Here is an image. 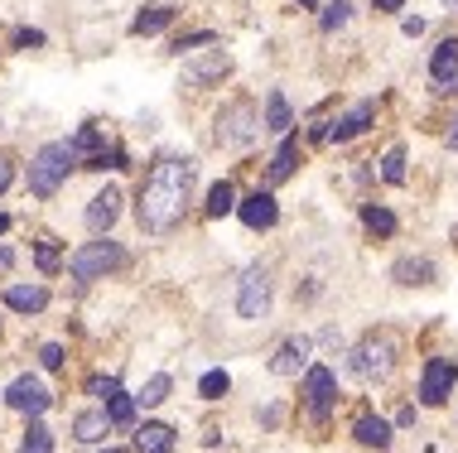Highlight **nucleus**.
Instances as JSON below:
<instances>
[{
  "mask_svg": "<svg viewBox=\"0 0 458 453\" xmlns=\"http://www.w3.org/2000/svg\"><path fill=\"white\" fill-rule=\"evenodd\" d=\"M193 159H155V169L145 174L140 193H135V222L140 231H150V237H169L183 213H189V193H193Z\"/></svg>",
  "mask_w": 458,
  "mask_h": 453,
  "instance_id": "obj_1",
  "label": "nucleus"
},
{
  "mask_svg": "<svg viewBox=\"0 0 458 453\" xmlns=\"http://www.w3.org/2000/svg\"><path fill=\"white\" fill-rule=\"evenodd\" d=\"M395 362H401V338H395L391 328H371V333H367V338L348 352L352 376H357V382H367V386L391 382Z\"/></svg>",
  "mask_w": 458,
  "mask_h": 453,
  "instance_id": "obj_2",
  "label": "nucleus"
},
{
  "mask_svg": "<svg viewBox=\"0 0 458 453\" xmlns=\"http://www.w3.org/2000/svg\"><path fill=\"white\" fill-rule=\"evenodd\" d=\"M72 169H78V155H72L68 140L39 145V155L30 159V193H34V198H54Z\"/></svg>",
  "mask_w": 458,
  "mask_h": 453,
  "instance_id": "obj_3",
  "label": "nucleus"
},
{
  "mask_svg": "<svg viewBox=\"0 0 458 453\" xmlns=\"http://www.w3.org/2000/svg\"><path fill=\"white\" fill-rule=\"evenodd\" d=\"M126 247L121 241H88V247H78L68 256V275L78 280V285H92V280H106L116 271H126Z\"/></svg>",
  "mask_w": 458,
  "mask_h": 453,
  "instance_id": "obj_4",
  "label": "nucleus"
},
{
  "mask_svg": "<svg viewBox=\"0 0 458 453\" xmlns=\"http://www.w3.org/2000/svg\"><path fill=\"white\" fill-rule=\"evenodd\" d=\"M261 112H256V102H246V96H237V102H227L217 112V145L222 150H251L256 136H261Z\"/></svg>",
  "mask_w": 458,
  "mask_h": 453,
  "instance_id": "obj_5",
  "label": "nucleus"
},
{
  "mask_svg": "<svg viewBox=\"0 0 458 453\" xmlns=\"http://www.w3.org/2000/svg\"><path fill=\"white\" fill-rule=\"evenodd\" d=\"M270 304H276V280H270L266 265H246L237 280V314L246 323H266Z\"/></svg>",
  "mask_w": 458,
  "mask_h": 453,
  "instance_id": "obj_6",
  "label": "nucleus"
},
{
  "mask_svg": "<svg viewBox=\"0 0 458 453\" xmlns=\"http://www.w3.org/2000/svg\"><path fill=\"white\" fill-rule=\"evenodd\" d=\"M300 396H304V410H309V420L314 424H328V415L333 406H338V376L328 372V366H309L304 372V386H300Z\"/></svg>",
  "mask_w": 458,
  "mask_h": 453,
  "instance_id": "obj_7",
  "label": "nucleus"
},
{
  "mask_svg": "<svg viewBox=\"0 0 458 453\" xmlns=\"http://www.w3.org/2000/svg\"><path fill=\"white\" fill-rule=\"evenodd\" d=\"M5 406L15 415H24V420H39V415L54 406V396H48V386L39 376H15V382L5 386Z\"/></svg>",
  "mask_w": 458,
  "mask_h": 453,
  "instance_id": "obj_8",
  "label": "nucleus"
},
{
  "mask_svg": "<svg viewBox=\"0 0 458 453\" xmlns=\"http://www.w3.org/2000/svg\"><path fill=\"white\" fill-rule=\"evenodd\" d=\"M458 386V362L454 357H429L425 372H420V400L425 406H444Z\"/></svg>",
  "mask_w": 458,
  "mask_h": 453,
  "instance_id": "obj_9",
  "label": "nucleus"
},
{
  "mask_svg": "<svg viewBox=\"0 0 458 453\" xmlns=\"http://www.w3.org/2000/svg\"><path fill=\"white\" fill-rule=\"evenodd\" d=\"M371 121H377V102H352L338 121L318 126L314 140H318V145H328V140H338V145H343V140H357V136H362V130L371 126Z\"/></svg>",
  "mask_w": 458,
  "mask_h": 453,
  "instance_id": "obj_10",
  "label": "nucleus"
},
{
  "mask_svg": "<svg viewBox=\"0 0 458 453\" xmlns=\"http://www.w3.org/2000/svg\"><path fill=\"white\" fill-rule=\"evenodd\" d=\"M232 72V54L227 48H208V54H198L183 63V88H213Z\"/></svg>",
  "mask_w": 458,
  "mask_h": 453,
  "instance_id": "obj_11",
  "label": "nucleus"
},
{
  "mask_svg": "<svg viewBox=\"0 0 458 453\" xmlns=\"http://www.w3.org/2000/svg\"><path fill=\"white\" fill-rule=\"evenodd\" d=\"M309 352H314V342H309L304 333H294V338H284L276 352H270V376H300L309 372Z\"/></svg>",
  "mask_w": 458,
  "mask_h": 453,
  "instance_id": "obj_12",
  "label": "nucleus"
},
{
  "mask_svg": "<svg viewBox=\"0 0 458 453\" xmlns=\"http://www.w3.org/2000/svg\"><path fill=\"white\" fill-rule=\"evenodd\" d=\"M237 217H242V222L251 227V231H270V227L280 222V203H276V193H261V189L246 193V198L237 203Z\"/></svg>",
  "mask_w": 458,
  "mask_h": 453,
  "instance_id": "obj_13",
  "label": "nucleus"
},
{
  "mask_svg": "<svg viewBox=\"0 0 458 453\" xmlns=\"http://www.w3.org/2000/svg\"><path fill=\"white\" fill-rule=\"evenodd\" d=\"M391 280H395V285H405V289H425V285H435V280H439V271H435L429 256H401V261L391 265Z\"/></svg>",
  "mask_w": 458,
  "mask_h": 453,
  "instance_id": "obj_14",
  "label": "nucleus"
},
{
  "mask_svg": "<svg viewBox=\"0 0 458 453\" xmlns=\"http://www.w3.org/2000/svg\"><path fill=\"white\" fill-rule=\"evenodd\" d=\"M121 203H126V198H121V189H111V183H106L102 193H92V203H88V227L97 231V237L116 227V217H121Z\"/></svg>",
  "mask_w": 458,
  "mask_h": 453,
  "instance_id": "obj_15",
  "label": "nucleus"
},
{
  "mask_svg": "<svg viewBox=\"0 0 458 453\" xmlns=\"http://www.w3.org/2000/svg\"><path fill=\"white\" fill-rule=\"evenodd\" d=\"M352 439L362 449H391L395 434H391V424L381 420V415H357V420H352Z\"/></svg>",
  "mask_w": 458,
  "mask_h": 453,
  "instance_id": "obj_16",
  "label": "nucleus"
},
{
  "mask_svg": "<svg viewBox=\"0 0 458 453\" xmlns=\"http://www.w3.org/2000/svg\"><path fill=\"white\" fill-rule=\"evenodd\" d=\"M5 309H15V314H44L48 309V289L44 285H5Z\"/></svg>",
  "mask_w": 458,
  "mask_h": 453,
  "instance_id": "obj_17",
  "label": "nucleus"
},
{
  "mask_svg": "<svg viewBox=\"0 0 458 453\" xmlns=\"http://www.w3.org/2000/svg\"><path fill=\"white\" fill-rule=\"evenodd\" d=\"M294 164H300V136H290V130H284L280 150L270 155V169H266V179H270V183H284V179L294 174Z\"/></svg>",
  "mask_w": 458,
  "mask_h": 453,
  "instance_id": "obj_18",
  "label": "nucleus"
},
{
  "mask_svg": "<svg viewBox=\"0 0 458 453\" xmlns=\"http://www.w3.org/2000/svg\"><path fill=\"white\" fill-rule=\"evenodd\" d=\"M106 430H111V415L106 410H82L78 420H72V439H78V444H102Z\"/></svg>",
  "mask_w": 458,
  "mask_h": 453,
  "instance_id": "obj_19",
  "label": "nucleus"
},
{
  "mask_svg": "<svg viewBox=\"0 0 458 453\" xmlns=\"http://www.w3.org/2000/svg\"><path fill=\"white\" fill-rule=\"evenodd\" d=\"M429 78H435L439 88L458 78V39H444L435 54H429Z\"/></svg>",
  "mask_w": 458,
  "mask_h": 453,
  "instance_id": "obj_20",
  "label": "nucleus"
},
{
  "mask_svg": "<svg viewBox=\"0 0 458 453\" xmlns=\"http://www.w3.org/2000/svg\"><path fill=\"white\" fill-rule=\"evenodd\" d=\"M135 449L140 453H174V430H169V424H140V430H135Z\"/></svg>",
  "mask_w": 458,
  "mask_h": 453,
  "instance_id": "obj_21",
  "label": "nucleus"
},
{
  "mask_svg": "<svg viewBox=\"0 0 458 453\" xmlns=\"http://www.w3.org/2000/svg\"><path fill=\"white\" fill-rule=\"evenodd\" d=\"M174 24V5H150V10H140V15L131 20V34H159V29H169Z\"/></svg>",
  "mask_w": 458,
  "mask_h": 453,
  "instance_id": "obj_22",
  "label": "nucleus"
},
{
  "mask_svg": "<svg viewBox=\"0 0 458 453\" xmlns=\"http://www.w3.org/2000/svg\"><path fill=\"white\" fill-rule=\"evenodd\" d=\"M169 390H174V376H169V372H155L150 382L140 386V396H135V406L155 410V406H165V400H169Z\"/></svg>",
  "mask_w": 458,
  "mask_h": 453,
  "instance_id": "obj_23",
  "label": "nucleus"
},
{
  "mask_svg": "<svg viewBox=\"0 0 458 453\" xmlns=\"http://www.w3.org/2000/svg\"><path fill=\"white\" fill-rule=\"evenodd\" d=\"M294 126V112L284 102V92H266V130H290Z\"/></svg>",
  "mask_w": 458,
  "mask_h": 453,
  "instance_id": "obj_24",
  "label": "nucleus"
},
{
  "mask_svg": "<svg viewBox=\"0 0 458 453\" xmlns=\"http://www.w3.org/2000/svg\"><path fill=\"white\" fill-rule=\"evenodd\" d=\"M227 213H237V189L222 179V183L208 189V217H227Z\"/></svg>",
  "mask_w": 458,
  "mask_h": 453,
  "instance_id": "obj_25",
  "label": "nucleus"
},
{
  "mask_svg": "<svg viewBox=\"0 0 458 453\" xmlns=\"http://www.w3.org/2000/svg\"><path fill=\"white\" fill-rule=\"evenodd\" d=\"M362 227L377 231V237H395V213H386V207H377V203H367V207H362Z\"/></svg>",
  "mask_w": 458,
  "mask_h": 453,
  "instance_id": "obj_26",
  "label": "nucleus"
},
{
  "mask_svg": "<svg viewBox=\"0 0 458 453\" xmlns=\"http://www.w3.org/2000/svg\"><path fill=\"white\" fill-rule=\"evenodd\" d=\"M381 179H386L391 189H401V183H405V150H401V145H391V150L381 155Z\"/></svg>",
  "mask_w": 458,
  "mask_h": 453,
  "instance_id": "obj_27",
  "label": "nucleus"
},
{
  "mask_svg": "<svg viewBox=\"0 0 458 453\" xmlns=\"http://www.w3.org/2000/svg\"><path fill=\"white\" fill-rule=\"evenodd\" d=\"M20 453H54V434H48L39 420H30V430L20 439Z\"/></svg>",
  "mask_w": 458,
  "mask_h": 453,
  "instance_id": "obj_28",
  "label": "nucleus"
},
{
  "mask_svg": "<svg viewBox=\"0 0 458 453\" xmlns=\"http://www.w3.org/2000/svg\"><path fill=\"white\" fill-rule=\"evenodd\" d=\"M348 20H352V5H348V0H328V5H324V15H318V29L333 34V29H343Z\"/></svg>",
  "mask_w": 458,
  "mask_h": 453,
  "instance_id": "obj_29",
  "label": "nucleus"
},
{
  "mask_svg": "<svg viewBox=\"0 0 458 453\" xmlns=\"http://www.w3.org/2000/svg\"><path fill=\"white\" fill-rule=\"evenodd\" d=\"M227 386H232V376L217 366V372H203V382H198V396H203V400H222V396H227Z\"/></svg>",
  "mask_w": 458,
  "mask_h": 453,
  "instance_id": "obj_30",
  "label": "nucleus"
},
{
  "mask_svg": "<svg viewBox=\"0 0 458 453\" xmlns=\"http://www.w3.org/2000/svg\"><path fill=\"white\" fill-rule=\"evenodd\" d=\"M106 415H111V424H135V396H126V390H121V396H111L106 400Z\"/></svg>",
  "mask_w": 458,
  "mask_h": 453,
  "instance_id": "obj_31",
  "label": "nucleus"
},
{
  "mask_svg": "<svg viewBox=\"0 0 458 453\" xmlns=\"http://www.w3.org/2000/svg\"><path fill=\"white\" fill-rule=\"evenodd\" d=\"M34 265H39L44 275H54V271H58V241H54V237H44L39 247H34Z\"/></svg>",
  "mask_w": 458,
  "mask_h": 453,
  "instance_id": "obj_32",
  "label": "nucleus"
},
{
  "mask_svg": "<svg viewBox=\"0 0 458 453\" xmlns=\"http://www.w3.org/2000/svg\"><path fill=\"white\" fill-rule=\"evenodd\" d=\"M198 44H217V34H213V29H193V34H179L169 54H183V48H198Z\"/></svg>",
  "mask_w": 458,
  "mask_h": 453,
  "instance_id": "obj_33",
  "label": "nucleus"
},
{
  "mask_svg": "<svg viewBox=\"0 0 458 453\" xmlns=\"http://www.w3.org/2000/svg\"><path fill=\"white\" fill-rule=\"evenodd\" d=\"M88 396L111 400V396H121V382H116V376H92V382H88Z\"/></svg>",
  "mask_w": 458,
  "mask_h": 453,
  "instance_id": "obj_34",
  "label": "nucleus"
},
{
  "mask_svg": "<svg viewBox=\"0 0 458 453\" xmlns=\"http://www.w3.org/2000/svg\"><path fill=\"white\" fill-rule=\"evenodd\" d=\"M39 362L48 366V372H64V348H58V342H44V352H39Z\"/></svg>",
  "mask_w": 458,
  "mask_h": 453,
  "instance_id": "obj_35",
  "label": "nucleus"
},
{
  "mask_svg": "<svg viewBox=\"0 0 458 453\" xmlns=\"http://www.w3.org/2000/svg\"><path fill=\"white\" fill-rule=\"evenodd\" d=\"M10 183H15V159H10V155H0V193H5Z\"/></svg>",
  "mask_w": 458,
  "mask_h": 453,
  "instance_id": "obj_36",
  "label": "nucleus"
},
{
  "mask_svg": "<svg viewBox=\"0 0 458 453\" xmlns=\"http://www.w3.org/2000/svg\"><path fill=\"white\" fill-rule=\"evenodd\" d=\"M15 44H20V48H39V44H44V34H39V29H20V34H15Z\"/></svg>",
  "mask_w": 458,
  "mask_h": 453,
  "instance_id": "obj_37",
  "label": "nucleus"
},
{
  "mask_svg": "<svg viewBox=\"0 0 458 453\" xmlns=\"http://www.w3.org/2000/svg\"><path fill=\"white\" fill-rule=\"evenodd\" d=\"M401 29L411 34V39H420V34H425V20H420V15H405V20H401Z\"/></svg>",
  "mask_w": 458,
  "mask_h": 453,
  "instance_id": "obj_38",
  "label": "nucleus"
},
{
  "mask_svg": "<svg viewBox=\"0 0 458 453\" xmlns=\"http://www.w3.org/2000/svg\"><path fill=\"white\" fill-rule=\"evenodd\" d=\"M444 145H449V150H458V116L449 121V130H444Z\"/></svg>",
  "mask_w": 458,
  "mask_h": 453,
  "instance_id": "obj_39",
  "label": "nucleus"
},
{
  "mask_svg": "<svg viewBox=\"0 0 458 453\" xmlns=\"http://www.w3.org/2000/svg\"><path fill=\"white\" fill-rule=\"evenodd\" d=\"M377 10H386V15H395V10H405V0H371Z\"/></svg>",
  "mask_w": 458,
  "mask_h": 453,
  "instance_id": "obj_40",
  "label": "nucleus"
},
{
  "mask_svg": "<svg viewBox=\"0 0 458 453\" xmlns=\"http://www.w3.org/2000/svg\"><path fill=\"white\" fill-rule=\"evenodd\" d=\"M10 265H15V251H10V247H0V271H10Z\"/></svg>",
  "mask_w": 458,
  "mask_h": 453,
  "instance_id": "obj_41",
  "label": "nucleus"
},
{
  "mask_svg": "<svg viewBox=\"0 0 458 453\" xmlns=\"http://www.w3.org/2000/svg\"><path fill=\"white\" fill-rule=\"evenodd\" d=\"M5 231H10V217H5V213H0V237H5Z\"/></svg>",
  "mask_w": 458,
  "mask_h": 453,
  "instance_id": "obj_42",
  "label": "nucleus"
},
{
  "mask_svg": "<svg viewBox=\"0 0 458 453\" xmlns=\"http://www.w3.org/2000/svg\"><path fill=\"white\" fill-rule=\"evenodd\" d=\"M294 5H304V10H314V5H318V0H294Z\"/></svg>",
  "mask_w": 458,
  "mask_h": 453,
  "instance_id": "obj_43",
  "label": "nucleus"
},
{
  "mask_svg": "<svg viewBox=\"0 0 458 453\" xmlns=\"http://www.w3.org/2000/svg\"><path fill=\"white\" fill-rule=\"evenodd\" d=\"M102 453H126V449H102Z\"/></svg>",
  "mask_w": 458,
  "mask_h": 453,
  "instance_id": "obj_44",
  "label": "nucleus"
},
{
  "mask_svg": "<svg viewBox=\"0 0 458 453\" xmlns=\"http://www.w3.org/2000/svg\"><path fill=\"white\" fill-rule=\"evenodd\" d=\"M444 5H454V10H458V0H444Z\"/></svg>",
  "mask_w": 458,
  "mask_h": 453,
  "instance_id": "obj_45",
  "label": "nucleus"
}]
</instances>
